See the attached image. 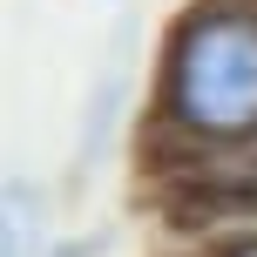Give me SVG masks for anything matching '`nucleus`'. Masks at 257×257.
Listing matches in <instances>:
<instances>
[{"label":"nucleus","instance_id":"obj_1","mask_svg":"<svg viewBox=\"0 0 257 257\" xmlns=\"http://www.w3.org/2000/svg\"><path fill=\"white\" fill-rule=\"evenodd\" d=\"M149 142L176 163L257 149V0H190L156 48Z\"/></svg>","mask_w":257,"mask_h":257},{"label":"nucleus","instance_id":"obj_2","mask_svg":"<svg viewBox=\"0 0 257 257\" xmlns=\"http://www.w3.org/2000/svg\"><path fill=\"white\" fill-rule=\"evenodd\" d=\"M128 102V54L115 48V61L102 68V81L88 88V108H81V128H75V183H88V169L102 163L108 136H115V115Z\"/></svg>","mask_w":257,"mask_h":257},{"label":"nucleus","instance_id":"obj_3","mask_svg":"<svg viewBox=\"0 0 257 257\" xmlns=\"http://www.w3.org/2000/svg\"><path fill=\"white\" fill-rule=\"evenodd\" d=\"M48 250H54V237H48V190L14 169L7 190H0V257H48Z\"/></svg>","mask_w":257,"mask_h":257},{"label":"nucleus","instance_id":"obj_4","mask_svg":"<svg viewBox=\"0 0 257 257\" xmlns=\"http://www.w3.org/2000/svg\"><path fill=\"white\" fill-rule=\"evenodd\" d=\"M196 257H257V223H237V230H223V237H210Z\"/></svg>","mask_w":257,"mask_h":257},{"label":"nucleus","instance_id":"obj_5","mask_svg":"<svg viewBox=\"0 0 257 257\" xmlns=\"http://www.w3.org/2000/svg\"><path fill=\"white\" fill-rule=\"evenodd\" d=\"M48 257H102V237H54Z\"/></svg>","mask_w":257,"mask_h":257}]
</instances>
